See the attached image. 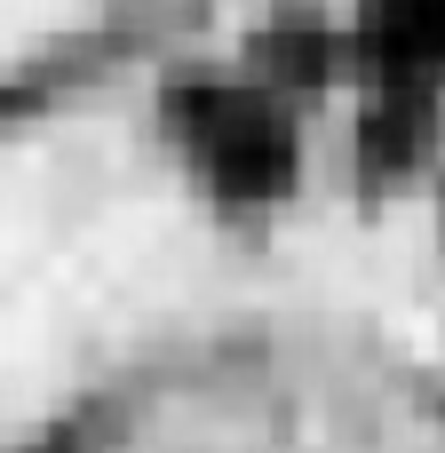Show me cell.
I'll list each match as a JSON object with an SVG mask.
<instances>
[{"mask_svg": "<svg viewBox=\"0 0 445 453\" xmlns=\"http://www.w3.org/2000/svg\"><path fill=\"white\" fill-rule=\"evenodd\" d=\"M207 263L191 191L127 119L80 111L0 143V438L151 334Z\"/></svg>", "mask_w": 445, "mask_h": 453, "instance_id": "1", "label": "cell"}, {"mask_svg": "<svg viewBox=\"0 0 445 453\" xmlns=\"http://www.w3.org/2000/svg\"><path fill=\"white\" fill-rule=\"evenodd\" d=\"M80 8H88V0H0V72L24 64V56H32L48 32H64Z\"/></svg>", "mask_w": 445, "mask_h": 453, "instance_id": "2", "label": "cell"}]
</instances>
